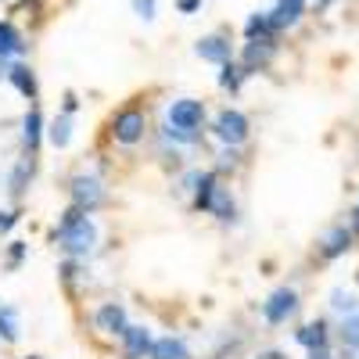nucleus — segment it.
I'll return each mask as SVG.
<instances>
[{"label":"nucleus","instance_id":"nucleus-1","mask_svg":"<svg viewBox=\"0 0 359 359\" xmlns=\"http://www.w3.org/2000/svg\"><path fill=\"white\" fill-rule=\"evenodd\" d=\"M54 241L69 259H86L90 252H94V245H97V226H94V219H90L83 208L72 205L69 212L62 216V223H57Z\"/></svg>","mask_w":359,"mask_h":359},{"label":"nucleus","instance_id":"nucleus-2","mask_svg":"<svg viewBox=\"0 0 359 359\" xmlns=\"http://www.w3.org/2000/svg\"><path fill=\"white\" fill-rule=\"evenodd\" d=\"M212 133L226 144V147H241L252 133V123H248V115L245 111H237V108H223L216 115V123H212Z\"/></svg>","mask_w":359,"mask_h":359},{"label":"nucleus","instance_id":"nucleus-3","mask_svg":"<svg viewBox=\"0 0 359 359\" xmlns=\"http://www.w3.org/2000/svg\"><path fill=\"white\" fill-rule=\"evenodd\" d=\"M144 130H147V115H144V108H123V111L111 118V137H115V144L133 147V144L144 140Z\"/></svg>","mask_w":359,"mask_h":359},{"label":"nucleus","instance_id":"nucleus-4","mask_svg":"<svg viewBox=\"0 0 359 359\" xmlns=\"http://www.w3.org/2000/svg\"><path fill=\"white\" fill-rule=\"evenodd\" d=\"M69 194H72V205L83 208V212H97V208L104 205V187H101V180L94 176H72V184H69Z\"/></svg>","mask_w":359,"mask_h":359},{"label":"nucleus","instance_id":"nucleus-5","mask_svg":"<svg viewBox=\"0 0 359 359\" xmlns=\"http://www.w3.org/2000/svg\"><path fill=\"white\" fill-rule=\"evenodd\" d=\"M294 313H298V294H294L291 287H277V291L262 302V316H266V323H269V327L287 323Z\"/></svg>","mask_w":359,"mask_h":359},{"label":"nucleus","instance_id":"nucleus-6","mask_svg":"<svg viewBox=\"0 0 359 359\" xmlns=\"http://www.w3.org/2000/svg\"><path fill=\"white\" fill-rule=\"evenodd\" d=\"M201 123H205V104H201V101H194V97H180V101L169 104V126L201 133Z\"/></svg>","mask_w":359,"mask_h":359},{"label":"nucleus","instance_id":"nucleus-7","mask_svg":"<svg viewBox=\"0 0 359 359\" xmlns=\"http://www.w3.org/2000/svg\"><path fill=\"white\" fill-rule=\"evenodd\" d=\"M273 54H277V40H248L245 50H241V69H245V76L266 69L269 62H273Z\"/></svg>","mask_w":359,"mask_h":359},{"label":"nucleus","instance_id":"nucleus-8","mask_svg":"<svg viewBox=\"0 0 359 359\" xmlns=\"http://www.w3.org/2000/svg\"><path fill=\"white\" fill-rule=\"evenodd\" d=\"M198 57H201V62H212V65H223V62H230V57H233L230 36H223V33L201 36V40H198Z\"/></svg>","mask_w":359,"mask_h":359},{"label":"nucleus","instance_id":"nucleus-9","mask_svg":"<svg viewBox=\"0 0 359 359\" xmlns=\"http://www.w3.org/2000/svg\"><path fill=\"white\" fill-rule=\"evenodd\" d=\"M151 331L147 327H130L126 323V331H123V355L126 359H147L151 355Z\"/></svg>","mask_w":359,"mask_h":359},{"label":"nucleus","instance_id":"nucleus-10","mask_svg":"<svg viewBox=\"0 0 359 359\" xmlns=\"http://www.w3.org/2000/svg\"><path fill=\"white\" fill-rule=\"evenodd\" d=\"M352 226H331L323 233V241H320V255L323 259H341L348 248H352Z\"/></svg>","mask_w":359,"mask_h":359},{"label":"nucleus","instance_id":"nucleus-11","mask_svg":"<svg viewBox=\"0 0 359 359\" xmlns=\"http://www.w3.org/2000/svg\"><path fill=\"white\" fill-rule=\"evenodd\" d=\"M94 327H97L101 334H118V338H123V331H126V309L115 306V302L101 306L94 313Z\"/></svg>","mask_w":359,"mask_h":359},{"label":"nucleus","instance_id":"nucleus-12","mask_svg":"<svg viewBox=\"0 0 359 359\" xmlns=\"http://www.w3.org/2000/svg\"><path fill=\"white\" fill-rule=\"evenodd\" d=\"M8 83L18 90L22 97H29V101H36V97H40V86H36V76H33V69H29V65H22V62H15V65L8 69Z\"/></svg>","mask_w":359,"mask_h":359},{"label":"nucleus","instance_id":"nucleus-13","mask_svg":"<svg viewBox=\"0 0 359 359\" xmlns=\"http://www.w3.org/2000/svg\"><path fill=\"white\" fill-rule=\"evenodd\" d=\"M302 15H306V0H277V8L269 11V22H273L277 33H280V29H291Z\"/></svg>","mask_w":359,"mask_h":359},{"label":"nucleus","instance_id":"nucleus-14","mask_svg":"<svg viewBox=\"0 0 359 359\" xmlns=\"http://www.w3.org/2000/svg\"><path fill=\"white\" fill-rule=\"evenodd\" d=\"M205 212H212L216 219H223V223H230L233 219V212H237V205H233V198H230V191L226 187H212V194H208V201H205Z\"/></svg>","mask_w":359,"mask_h":359},{"label":"nucleus","instance_id":"nucleus-15","mask_svg":"<svg viewBox=\"0 0 359 359\" xmlns=\"http://www.w3.org/2000/svg\"><path fill=\"white\" fill-rule=\"evenodd\" d=\"M25 54V40L22 33L11 25V22H0V62H8V57H18Z\"/></svg>","mask_w":359,"mask_h":359},{"label":"nucleus","instance_id":"nucleus-16","mask_svg":"<svg viewBox=\"0 0 359 359\" xmlns=\"http://www.w3.org/2000/svg\"><path fill=\"white\" fill-rule=\"evenodd\" d=\"M245 40H277V25L269 22V11H255L245 22Z\"/></svg>","mask_w":359,"mask_h":359},{"label":"nucleus","instance_id":"nucleus-17","mask_svg":"<svg viewBox=\"0 0 359 359\" xmlns=\"http://www.w3.org/2000/svg\"><path fill=\"white\" fill-rule=\"evenodd\" d=\"M40 137H43V115H40V108H29L25 123H22V140H25V147H29V155L40 147Z\"/></svg>","mask_w":359,"mask_h":359},{"label":"nucleus","instance_id":"nucleus-18","mask_svg":"<svg viewBox=\"0 0 359 359\" xmlns=\"http://www.w3.org/2000/svg\"><path fill=\"white\" fill-rule=\"evenodd\" d=\"M147 359H191V352H187L184 338H158Z\"/></svg>","mask_w":359,"mask_h":359},{"label":"nucleus","instance_id":"nucleus-19","mask_svg":"<svg viewBox=\"0 0 359 359\" xmlns=\"http://www.w3.org/2000/svg\"><path fill=\"white\" fill-rule=\"evenodd\" d=\"M294 341L302 345V348H320V345H327V323H323V320L306 323L302 331H294Z\"/></svg>","mask_w":359,"mask_h":359},{"label":"nucleus","instance_id":"nucleus-20","mask_svg":"<svg viewBox=\"0 0 359 359\" xmlns=\"http://www.w3.org/2000/svg\"><path fill=\"white\" fill-rule=\"evenodd\" d=\"M47 140L57 147V151H62V147H69V140H72V115L69 111H62L50 123V130H47Z\"/></svg>","mask_w":359,"mask_h":359},{"label":"nucleus","instance_id":"nucleus-21","mask_svg":"<svg viewBox=\"0 0 359 359\" xmlns=\"http://www.w3.org/2000/svg\"><path fill=\"white\" fill-rule=\"evenodd\" d=\"M219 69H223V72H219V86L230 90V94H237V90H241V79H245L241 62H233V57H230V62H223Z\"/></svg>","mask_w":359,"mask_h":359},{"label":"nucleus","instance_id":"nucleus-22","mask_svg":"<svg viewBox=\"0 0 359 359\" xmlns=\"http://www.w3.org/2000/svg\"><path fill=\"white\" fill-rule=\"evenodd\" d=\"M341 345L359 352V316H355V313H348L345 323H341Z\"/></svg>","mask_w":359,"mask_h":359},{"label":"nucleus","instance_id":"nucleus-23","mask_svg":"<svg viewBox=\"0 0 359 359\" xmlns=\"http://www.w3.org/2000/svg\"><path fill=\"white\" fill-rule=\"evenodd\" d=\"M0 338H4V341H18V323H15V309H0Z\"/></svg>","mask_w":359,"mask_h":359},{"label":"nucleus","instance_id":"nucleus-24","mask_svg":"<svg viewBox=\"0 0 359 359\" xmlns=\"http://www.w3.org/2000/svg\"><path fill=\"white\" fill-rule=\"evenodd\" d=\"M331 306H334L338 313H355V309H359L355 294H345V291H334V294H331Z\"/></svg>","mask_w":359,"mask_h":359},{"label":"nucleus","instance_id":"nucleus-25","mask_svg":"<svg viewBox=\"0 0 359 359\" xmlns=\"http://www.w3.org/2000/svg\"><path fill=\"white\" fill-rule=\"evenodd\" d=\"M165 133H169L172 140H180V144H198V140H201V133H194V130H180V126H165Z\"/></svg>","mask_w":359,"mask_h":359},{"label":"nucleus","instance_id":"nucleus-26","mask_svg":"<svg viewBox=\"0 0 359 359\" xmlns=\"http://www.w3.org/2000/svg\"><path fill=\"white\" fill-rule=\"evenodd\" d=\"M130 4H133V15H140L144 22H151L155 11H158V8H155V0H130Z\"/></svg>","mask_w":359,"mask_h":359},{"label":"nucleus","instance_id":"nucleus-27","mask_svg":"<svg viewBox=\"0 0 359 359\" xmlns=\"http://www.w3.org/2000/svg\"><path fill=\"white\" fill-rule=\"evenodd\" d=\"M22 259H25V245H22V241H15V245H11V252H8V269H15Z\"/></svg>","mask_w":359,"mask_h":359},{"label":"nucleus","instance_id":"nucleus-28","mask_svg":"<svg viewBox=\"0 0 359 359\" xmlns=\"http://www.w3.org/2000/svg\"><path fill=\"white\" fill-rule=\"evenodd\" d=\"M198 8H201V0H176V11L180 15H194Z\"/></svg>","mask_w":359,"mask_h":359},{"label":"nucleus","instance_id":"nucleus-29","mask_svg":"<svg viewBox=\"0 0 359 359\" xmlns=\"http://www.w3.org/2000/svg\"><path fill=\"white\" fill-rule=\"evenodd\" d=\"M18 223V212H0V233H4V230H11Z\"/></svg>","mask_w":359,"mask_h":359},{"label":"nucleus","instance_id":"nucleus-30","mask_svg":"<svg viewBox=\"0 0 359 359\" xmlns=\"http://www.w3.org/2000/svg\"><path fill=\"white\" fill-rule=\"evenodd\" d=\"M226 165H237V151H233V147H226V151L219 155V169H226Z\"/></svg>","mask_w":359,"mask_h":359},{"label":"nucleus","instance_id":"nucleus-31","mask_svg":"<svg viewBox=\"0 0 359 359\" xmlns=\"http://www.w3.org/2000/svg\"><path fill=\"white\" fill-rule=\"evenodd\" d=\"M309 359H334V355H331L327 345H320V348H309Z\"/></svg>","mask_w":359,"mask_h":359},{"label":"nucleus","instance_id":"nucleus-32","mask_svg":"<svg viewBox=\"0 0 359 359\" xmlns=\"http://www.w3.org/2000/svg\"><path fill=\"white\" fill-rule=\"evenodd\" d=\"M76 108H79V101H76V94H65V104H62V111H69V115H72Z\"/></svg>","mask_w":359,"mask_h":359},{"label":"nucleus","instance_id":"nucleus-33","mask_svg":"<svg viewBox=\"0 0 359 359\" xmlns=\"http://www.w3.org/2000/svg\"><path fill=\"white\" fill-rule=\"evenodd\" d=\"M259 359H287V355L277 352V348H269V352H259Z\"/></svg>","mask_w":359,"mask_h":359},{"label":"nucleus","instance_id":"nucleus-34","mask_svg":"<svg viewBox=\"0 0 359 359\" xmlns=\"http://www.w3.org/2000/svg\"><path fill=\"white\" fill-rule=\"evenodd\" d=\"M352 233H359V208L352 212Z\"/></svg>","mask_w":359,"mask_h":359},{"label":"nucleus","instance_id":"nucleus-35","mask_svg":"<svg viewBox=\"0 0 359 359\" xmlns=\"http://www.w3.org/2000/svg\"><path fill=\"white\" fill-rule=\"evenodd\" d=\"M338 359H355V348H345V352H341Z\"/></svg>","mask_w":359,"mask_h":359},{"label":"nucleus","instance_id":"nucleus-36","mask_svg":"<svg viewBox=\"0 0 359 359\" xmlns=\"http://www.w3.org/2000/svg\"><path fill=\"white\" fill-rule=\"evenodd\" d=\"M25 359H36V355H25Z\"/></svg>","mask_w":359,"mask_h":359},{"label":"nucleus","instance_id":"nucleus-37","mask_svg":"<svg viewBox=\"0 0 359 359\" xmlns=\"http://www.w3.org/2000/svg\"><path fill=\"white\" fill-rule=\"evenodd\" d=\"M355 284H359V273H355Z\"/></svg>","mask_w":359,"mask_h":359}]
</instances>
